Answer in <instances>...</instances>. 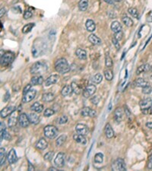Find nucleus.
I'll list each match as a JSON object with an SVG mask.
<instances>
[{
    "instance_id": "ddd939ff",
    "label": "nucleus",
    "mask_w": 152,
    "mask_h": 171,
    "mask_svg": "<svg viewBox=\"0 0 152 171\" xmlns=\"http://www.w3.org/2000/svg\"><path fill=\"white\" fill-rule=\"evenodd\" d=\"M81 115L84 117L85 116H90V117H94L97 115V113L94 110L90 109V107H85L82 108V110H81Z\"/></svg>"
},
{
    "instance_id": "5fc2aeb1",
    "label": "nucleus",
    "mask_w": 152,
    "mask_h": 171,
    "mask_svg": "<svg viewBox=\"0 0 152 171\" xmlns=\"http://www.w3.org/2000/svg\"><path fill=\"white\" fill-rule=\"evenodd\" d=\"M28 163H29L28 170H30V171L34 170V166H32V164H31V163L30 162V161H28Z\"/></svg>"
},
{
    "instance_id": "49530a36",
    "label": "nucleus",
    "mask_w": 152,
    "mask_h": 171,
    "mask_svg": "<svg viewBox=\"0 0 152 171\" xmlns=\"http://www.w3.org/2000/svg\"><path fill=\"white\" fill-rule=\"evenodd\" d=\"M68 122V117L66 116H65V115H63V116H61L60 117V119H59V124L60 125H62V124H65V123H66V122Z\"/></svg>"
},
{
    "instance_id": "6e6552de",
    "label": "nucleus",
    "mask_w": 152,
    "mask_h": 171,
    "mask_svg": "<svg viewBox=\"0 0 152 171\" xmlns=\"http://www.w3.org/2000/svg\"><path fill=\"white\" fill-rule=\"evenodd\" d=\"M37 94V91L34 89H31L29 91H27L25 94H24L22 98V103L26 104V103H29L31 100H33L35 98V96Z\"/></svg>"
},
{
    "instance_id": "9b49d317",
    "label": "nucleus",
    "mask_w": 152,
    "mask_h": 171,
    "mask_svg": "<svg viewBox=\"0 0 152 171\" xmlns=\"http://www.w3.org/2000/svg\"><path fill=\"white\" fill-rule=\"evenodd\" d=\"M16 110V107L14 106H5V108H3L2 110H1V117L2 118H6L7 116L11 115V114L14 113V111Z\"/></svg>"
},
{
    "instance_id": "393cba45",
    "label": "nucleus",
    "mask_w": 152,
    "mask_h": 171,
    "mask_svg": "<svg viewBox=\"0 0 152 171\" xmlns=\"http://www.w3.org/2000/svg\"><path fill=\"white\" fill-rule=\"evenodd\" d=\"M85 27H86L87 31L89 32H93L96 29V25H95L94 21L91 19L87 20L86 23H85Z\"/></svg>"
},
{
    "instance_id": "79ce46f5",
    "label": "nucleus",
    "mask_w": 152,
    "mask_h": 171,
    "mask_svg": "<svg viewBox=\"0 0 152 171\" xmlns=\"http://www.w3.org/2000/svg\"><path fill=\"white\" fill-rule=\"evenodd\" d=\"M105 65H106L107 68H111L113 66V60H112V59L109 56H106V57H105Z\"/></svg>"
},
{
    "instance_id": "3c124183",
    "label": "nucleus",
    "mask_w": 152,
    "mask_h": 171,
    "mask_svg": "<svg viewBox=\"0 0 152 171\" xmlns=\"http://www.w3.org/2000/svg\"><path fill=\"white\" fill-rule=\"evenodd\" d=\"M112 42H113V45L115 46V47L116 48V49H120V45H119V41H118L117 40H116V39L114 38V37H113V40H112Z\"/></svg>"
},
{
    "instance_id": "0eeeda50",
    "label": "nucleus",
    "mask_w": 152,
    "mask_h": 171,
    "mask_svg": "<svg viewBox=\"0 0 152 171\" xmlns=\"http://www.w3.org/2000/svg\"><path fill=\"white\" fill-rule=\"evenodd\" d=\"M139 106L142 111H143V110H150L152 106L151 98H147L142 100L139 102Z\"/></svg>"
},
{
    "instance_id": "dca6fc26",
    "label": "nucleus",
    "mask_w": 152,
    "mask_h": 171,
    "mask_svg": "<svg viewBox=\"0 0 152 171\" xmlns=\"http://www.w3.org/2000/svg\"><path fill=\"white\" fill-rule=\"evenodd\" d=\"M59 79H60V77L58 75H52L46 79L45 86L46 87H49L52 84H54L59 81Z\"/></svg>"
},
{
    "instance_id": "4be33fe9",
    "label": "nucleus",
    "mask_w": 152,
    "mask_h": 171,
    "mask_svg": "<svg viewBox=\"0 0 152 171\" xmlns=\"http://www.w3.org/2000/svg\"><path fill=\"white\" fill-rule=\"evenodd\" d=\"M105 135L108 139H112L114 136V131H113V128L109 123H107L105 126Z\"/></svg>"
},
{
    "instance_id": "603ef678",
    "label": "nucleus",
    "mask_w": 152,
    "mask_h": 171,
    "mask_svg": "<svg viewBox=\"0 0 152 171\" xmlns=\"http://www.w3.org/2000/svg\"><path fill=\"white\" fill-rule=\"evenodd\" d=\"M31 85H32V84H27V85L25 86V88L23 90V94H25L27 91H29L31 89Z\"/></svg>"
},
{
    "instance_id": "5701e85b",
    "label": "nucleus",
    "mask_w": 152,
    "mask_h": 171,
    "mask_svg": "<svg viewBox=\"0 0 152 171\" xmlns=\"http://www.w3.org/2000/svg\"><path fill=\"white\" fill-rule=\"evenodd\" d=\"M75 55L81 60H85L87 59V52L84 49L78 48L76 49Z\"/></svg>"
},
{
    "instance_id": "7c9ffc66",
    "label": "nucleus",
    "mask_w": 152,
    "mask_h": 171,
    "mask_svg": "<svg viewBox=\"0 0 152 171\" xmlns=\"http://www.w3.org/2000/svg\"><path fill=\"white\" fill-rule=\"evenodd\" d=\"M88 7V0H80L78 2V8L81 12H85Z\"/></svg>"
},
{
    "instance_id": "de8ad7c7",
    "label": "nucleus",
    "mask_w": 152,
    "mask_h": 171,
    "mask_svg": "<svg viewBox=\"0 0 152 171\" xmlns=\"http://www.w3.org/2000/svg\"><path fill=\"white\" fill-rule=\"evenodd\" d=\"M123 33L122 31L114 34V38H115L116 40H117L118 41H121L122 39H123Z\"/></svg>"
},
{
    "instance_id": "58836bf2",
    "label": "nucleus",
    "mask_w": 152,
    "mask_h": 171,
    "mask_svg": "<svg viewBox=\"0 0 152 171\" xmlns=\"http://www.w3.org/2000/svg\"><path fill=\"white\" fill-rule=\"evenodd\" d=\"M103 161V155L102 153H97L94 156V162L96 163H101Z\"/></svg>"
},
{
    "instance_id": "c756f323",
    "label": "nucleus",
    "mask_w": 152,
    "mask_h": 171,
    "mask_svg": "<svg viewBox=\"0 0 152 171\" xmlns=\"http://www.w3.org/2000/svg\"><path fill=\"white\" fill-rule=\"evenodd\" d=\"M54 99H55V96H54L53 94H52V93H45V94H43V96H42V100H43V101L47 102V103L52 102Z\"/></svg>"
},
{
    "instance_id": "ea45409f",
    "label": "nucleus",
    "mask_w": 152,
    "mask_h": 171,
    "mask_svg": "<svg viewBox=\"0 0 152 171\" xmlns=\"http://www.w3.org/2000/svg\"><path fill=\"white\" fill-rule=\"evenodd\" d=\"M104 76L105 78L107 81H111L113 78V72L110 69H107L104 71Z\"/></svg>"
},
{
    "instance_id": "a211bd4d",
    "label": "nucleus",
    "mask_w": 152,
    "mask_h": 171,
    "mask_svg": "<svg viewBox=\"0 0 152 171\" xmlns=\"http://www.w3.org/2000/svg\"><path fill=\"white\" fill-rule=\"evenodd\" d=\"M48 146V142L45 139H43V138H41V139H40L38 141L36 144V148L37 149H39L40 151H43V150H45Z\"/></svg>"
},
{
    "instance_id": "09e8293b",
    "label": "nucleus",
    "mask_w": 152,
    "mask_h": 171,
    "mask_svg": "<svg viewBox=\"0 0 152 171\" xmlns=\"http://www.w3.org/2000/svg\"><path fill=\"white\" fill-rule=\"evenodd\" d=\"M90 102L94 105H97L100 102V98L98 96H94L93 98H90Z\"/></svg>"
},
{
    "instance_id": "bf43d9fd",
    "label": "nucleus",
    "mask_w": 152,
    "mask_h": 171,
    "mask_svg": "<svg viewBox=\"0 0 152 171\" xmlns=\"http://www.w3.org/2000/svg\"><path fill=\"white\" fill-rule=\"evenodd\" d=\"M5 126L4 122H1V131L5 130Z\"/></svg>"
},
{
    "instance_id": "7ed1b4c3",
    "label": "nucleus",
    "mask_w": 152,
    "mask_h": 171,
    "mask_svg": "<svg viewBox=\"0 0 152 171\" xmlns=\"http://www.w3.org/2000/svg\"><path fill=\"white\" fill-rule=\"evenodd\" d=\"M58 133H59L58 128L55 126H52V125H48L43 129L44 135L47 138L50 139H54V138L57 136Z\"/></svg>"
},
{
    "instance_id": "9d476101",
    "label": "nucleus",
    "mask_w": 152,
    "mask_h": 171,
    "mask_svg": "<svg viewBox=\"0 0 152 171\" xmlns=\"http://www.w3.org/2000/svg\"><path fill=\"white\" fill-rule=\"evenodd\" d=\"M96 90H97V88L96 86L94 85V84H89L84 88V91H83V96L84 98H88L91 96H93L94 94V93L96 92Z\"/></svg>"
},
{
    "instance_id": "1a4fd4ad",
    "label": "nucleus",
    "mask_w": 152,
    "mask_h": 171,
    "mask_svg": "<svg viewBox=\"0 0 152 171\" xmlns=\"http://www.w3.org/2000/svg\"><path fill=\"white\" fill-rule=\"evenodd\" d=\"M18 123L20 126L22 128H26L30 125L31 122L29 119V116H27V114L21 113L18 116Z\"/></svg>"
},
{
    "instance_id": "39448f33",
    "label": "nucleus",
    "mask_w": 152,
    "mask_h": 171,
    "mask_svg": "<svg viewBox=\"0 0 152 171\" xmlns=\"http://www.w3.org/2000/svg\"><path fill=\"white\" fill-rule=\"evenodd\" d=\"M112 169L116 171H124L126 170L125 163L123 159L118 158L116 159L113 163H112Z\"/></svg>"
},
{
    "instance_id": "13d9d810",
    "label": "nucleus",
    "mask_w": 152,
    "mask_h": 171,
    "mask_svg": "<svg viewBox=\"0 0 152 171\" xmlns=\"http://www.w3.org/2000/svg\"><path fill=\"white\" fill-rule=\"evenodd\" d=\"M114 1H115V0H104L105 2L109 3V4H113V3H114Z\"/></svg>"
},
{
    "instance_id": "c9c22d12",
    "label": "nucleus",
    "mask_w": 152,
    "mask_h": 171,
    "mask_svg": "<svg viewBox=\"0 0 152 171\" xmlns=\"http://www.w3.org/2000/svg\"><path fill=\"white\" fill-rule=\"evenodd\" d=\"M71 86H72V91H73V93H75V94H80L81 90L80 87L78 85V84H76L75 82H72L71 84Z\"/></svg>"
},
{
    "instance_id": "bb28decb",
    "label": "nucleus",
    "mask_w": 152,
    "mask_h": 171,
    "mask_svg": "<svg viewBox=\"0 0 152 171\" xmlns=\"http://www.w3.org/2000/svg\"><path fill=\"white\" fill-rule=\"evenodd\" d=\"M88 41H90V43H92L93 45H101V40L97 36H96L94 34H91L88 36Z\"/></svg>"
},
{
    "instance_id": "b1692460",
    "label": "nucleus",
    "mask_w": 152,
    "mask_h": 171,
    "mask_svg": "<svg viewBox=\"0 0 152 171\" xmlns=\"http://www.w3.org/2000/svg\"><path fill=\"white\" fill-rule=\"evenodd\" d=\"M133 84L136 87H138V88H144L145 86L149 85L148 81L143 79V78H137V79L134 82Z\"/></svg>"
},
{
    "instance_id": "a19ab883",
    "label": "nucleus",
    "mask_w": 152,
    "mask_h": 171,
    "mask_svg": "<svg viewBox=\"0 0 152 171\" xmlns=\"http://www.w3.org/2000/svg\"><path fill=\"white\" fill-rule=\"evenodd\" d=\"M103 80V76L101 73L96 74L94 77H93V82L95 84H100Z\"/></svg>"
},
{
    "instance_id": "4c0bfd02",
    "label": "nucleus",
    "mask_w": 152,
    "mask_h": 171,
    "mask_svg": "<svg viewBox=\"0 0 152 171\" xmlns=\"http://www.w3.org/2000/svg\"><path fill=\"white\" fill-rule=\"evenodd\" d=\"M1 152H0V164L1 166L4 164L5 161V158H7L5 157V150L3 148H1Z\"/></svg>"
},
{
    "instance_id": "aec40b11",
    "label": "nucleus",
    "mask_w": 152,
    "mask_h": 171,
    "mask_svg": "<svg viewBox=\"0 0 152 171\" xmlns=\"http://www.w3.org/2000/svg\"><path fill=\"white\" fill-rule=\"evenodd\" d=\"M29 119L31 123L34 125H37L40 122V116L37 114V113H31L29 114Z\"/></svg>"
},
{
    "instance_id": "4d7b16f0",
    "label": "nucleus",
    "mask_w": 152,
    "mask_h": 171,
    "mask_svg": "<svg viewBox=\"0 0 152 171\" xmlns=\"http://www.w3.org/2000/svg\"><path fill=\"white\" fill-rule=\"evenodd\" d=\"M5 13V8H1V13H0V16L2 17Z\"/></svg>"
},
{
    "instance_id": "8fccbe9b",
    "label": "nucleus",
    "mask_w": 152,
    "mask_h": 171,
    "mask_svg": "<svg viewBox=\"0 0 152 171\" xmlns=\"http://www.w3.org/2000/svg\"><path fill=\"white\" fill-rule=\"evenodd\" d=\"M32 15H33V14H32V12H31V11L27 10V11H25L23 16H24V19H31V17H32Z\"/></svg>"
},
{
    "instance_id": "c03bdc74",
    "label": "nucleus",
    "mask_w": 152,
    "mask_h": 171,
    "mask_svg": "<svg viewBox=\"0 0 152 171\" xmlns=\"http://www.w3.org/2000/svg\"><path fill=\"white\" fill-rule=\"evenodd\" d=\"M53 155H54L53 151H49V152H47L45 155H44V157H43V158H44L45 161H51L52 158L53 157Z\"/></svg>"
},
{
    "instance_id": "4468645a",
    "label": "nucleus",
    "mask_w": 152,
    "mask_h": 171,
    "mask_svg": "<svg viewBox=\"0 0 152 171\" xmlns=\"http://www.w3.org/2000/svg\"><path fill=\"white\" fill-rule=\"evenodd\" d=\"M17 159H18V157H17L16 151L14 148H12L8 151V155H7V160H8V163L10 164H12L16 162Z\"/></svg>"
},
{
    "instance_id": "e2e57ef3",
    "label": "nucleus",
    "mask_w": 152,
    "mask_h": 171,
    "mask_svg": "<svg viewBox=\"0 0 152 171\" xmlns=\"http://www.w3.org/2000/svg\"><path fill=\"white\" fill-rule=\"evenodd\" d=\"M150 114H151V115H152V108H151V110H150Z\"/></svg>"
},
{
    "instance_id": "e433bc0d",
    "label": "nucleus",
    "mask_w": 152,
    "mask_h": 171,
    "mask_svg": "<svg viewBox=\"0 0 152 171\" xmlns=\"http://www.w3.org/2000/svg\"><path fill=\"white\" fill-rule=\"evenodd\" d=\"M128 12L131 14V16H132L135 19H138L139 18V14H138V10L135 8H129L128 9Z\"/></svg>"
},
{
    "instance_id": "37998d69",
    "label": "nucleus",
    "mask_w": 152,
    "mask_h": 171,
    "mask_svg": "<svg viewBox=\"0 0 152 171\" xmlns=\"http://www.w3.org/2000/svg\"><path fill=\"white\" fill-rule=\"evenodd\" d=\"M55 113V111H54L53 109H50V108H47L44 110V113H43V115L44 116H47V117H49V116H53V114Z\"/></svg>"
},
{
    "instance_id": "6ab92c4d",
    "label": "nucleus",
    "mask_w": 152,
    "mask_h": 171,
    "mask_svg": "<svg viewBox=\"0 0 152 171\" xmlns=\"http://www.w3.org/2000/svg\"><path fill=\"white\" fill-rule=\"evenodd\" d=\"M44 82L43 78L40 76H34V77L31 78V84L32 85H38V84H42Z\"/></svg>"
},
{
    "instance_id": "69168bd1",
    "label": "nucleus",
    "mask_w": 152,
    "mask_h": 171,
    "mask_svg": "<svg viewBox=\"0 0 152 171\" xmlns=\"http://www.w3.org/2000/svg\"><path fill=\"white\" fill-rule=\"evenodd\" d=\"M150 78H151V79L152 80V75H151V76H150Z\"/></svg>"
},
{
    "instance_id": "052dcab7",
    "label": "nucleus",
    "mask_w": 152,
    "mask_h": 171,
    "mask_svg": "<svg viewBox=\"0 0 152 171\" xmlns=\"http://www.w3.org/2000/svg\"><path fill=\"white\" fill-rule=\"evenodd\" d=\"M7 97H10V94H8V93H6V95L5 96V98L4 100H3L5 102L7 101V100H8V98H7Z\"/></svg>"
},
{
    "instance_id": "a18cd8bd",
    "label": "nucleus",
    "mask_w": 152,
    "mask_h": 171,
    "mask_svg": "<svg viewBox=\"0 0 152 171\" xmlns=\"http://www.w3.org/2000/svg\"><path fill=\"white\" fill-rule=\"evenodd\" d=\"M152 92V88L150 85H147L142 88V93L144 94H149Z\"/></svg>"
},
{
    "instance_id": "c85d7f7f",
    "label": "nucleus",
    "mask_w": 152,
    "mask_h": 171,
    "mask_svg": "<svg viewBox=\"0 0 152 171\" xmlns=\"http://www.w3.org/2000/svg\"><path fill=\"white\" fill-rule=\"evenodd\" d=\"M73 92L72 88V86L71 85H66L64 86L63 88L61 91V94L63 97H68L72 94V93Z\"/></svg>"
},
{
    "instance_id": "2eb2a0df",
    "label": "nucleus",
    "mask_w": 152,
    "mask_h": 171,
    "mask_svg": "<svg viewBox=\"0 0 152 171\" xmlns=\"http://www.w3.org/2000/svg\"><path fill=\"white\" fill-rule=\"evenodd\" d=\"M124 116H125V113H124V110L122 108H117L114 111V119H115L116 122H121L123 119Z\"/></svg>"
},
{
    "instance_id": "a878e982",
    "label": "nucleus",
    "mask_w": 152,
    "mask_h": 171,
    "mask_svg": "<svg viewBox=\"0 0 152 171\" xmlns=\"http://www.w3.org/2000/svg\"><path fill=\"white\" fill-rule=\"evenodd\" d=\"M31 110L35 113H41L43 110V106L42 104H40L39 102H35L34 104H32L31 106Z\"/></svg>"
},
{
    "instance_id": "f8f14e48",
    "label": "nucleus",
    "mask_w": 152,
    "mask_h": 171,
    "mask_svg": "<svg viewBox=\"0 0 152 171\" xmlns=\"http://www.w3.org/2000/svg\"><path fill=\"white\" fill-rule=\"evenodd\" d=\"M75 131H76V133H78V134L82 135H84V136L87 135L89 133L88 127L86 125L81 124V123L76 125Z\"/></svg>"
},
{
    "instance_id": "0e129e2a",
    "label": "nucleus",
    "mask_w": 152,
    "mask_h": 171,
    "mask_svg": "<svg viewBox=\"0 0 152 171\" xmlns=\"http://www.w3.org/2000/svg\"><path fill=\"white\" fill-rule=\"evenodd\" d=\"M116 2H122L123 0H115Z\"/></svg>"
},
{
    "instance_id": "680f3d73",
    "label": "nucleus",
    "mask_w": 152,
    "mask_h": 171,
    "mask_svg": "<svg viewBox=\"0 0 152 171\" xmlns=\"http://www.w3.org/2000/svg\"><path fill=\"white\" fill-rule=\"evenodd\" d=\"M48 170L49 171H51V170L55 171V170H57V169H56V168H55V167H50V168H49V169H48Z\"/></svg>"
},
{
    "instance_id": "473e14b6",
    "label": "nucleus",
    "mask_w": 152,
    "mask_h": 171,
    "mask_svg": "<svg viewBox=\"0 0 152 171\" xmlns=\"http://www.w3.org/2000/svg\"><path fill=\"white\" fill-rule=\"evenodd\" d=\"M122 21H123V24L125 26L131 27L133 25V21H132V19L131 18H129V17L126 16V15H125V16L122 18Z\"/></svg>"
},
{
    "instance_id": "20e7f679",
    "label": "nucleus",
    "mask_w": 152,
    "mask_h": 171,
    "mask_svg": "<svg viewBox=\"0 0 152 171\" xmlns=\"http://www.w3.org/2000/svg\"><path fill=\"white\" fill-rule=\"evenodd\" d=\"M14 59V54L12 52H6L4 55L1 56V65L7 66L10 65Z\"/></svg>"
},
{
    "instance_id": "f704fd0d",
    "label": "nucleus",
    "mask_w": 152,
    "mask_h": 171,
    "mask_svg": "<svg viewBox=\"0 0 152 171\" xmlns=\"http://www.w3.org/2000/svg\"><path fill=\"white\" fill-rule=\"evenodd\" d=\"M34 26H35L34 23H29V24H27V25H25L24 27L22 28V33L23 34H27V33H29L31 30H32V28H33Z\"/></svg>"
},
{
    "instance_id": "cd10ccee",
    "label": "nucleus",
    "mask_w": 152,
    "mask_h": 171,
    "mask_svg": "<svg viewBox=\"0 0 152 171\" xmlns=\"http://www.w3.org/2000/svg\"><path fill=\"white\" fill-rule=\"evenodd\" d=\"M110 27H111V30L113 31V32L114 33V34L122 31V25L119 22V21H113L112 24H111Z\"/></svg>"
},
{
    "instance_id": "6e6d98bb",
    "label": "nucleus",
    "mask_w": 152,
    "mask_h": 171,
    "mask_svg": "<svg viewBox=\"0 0 152 171\" xmlns=\"http://www.w3.org/2000/svg\"><path fill=\"white\" fill-rule=\"evenodd\" d=\"M146 127L150 129H152V122H148L146 123Z\"/></svg>"
},
{
    "instance_id": "f03ea898",
    "label": "nucleus",
    "mask_w": 152,
    "mask_h": 171,
    "mask_svg": "<svg viewBox=\"0 0 152 171\" xmlns=\"http://www.w3.org/2000/svg\"><path fill=\"white\" fill-rule=\"evenodd\" d=\"M47 70V64L43 61H39L35 62L32 65L31 67V74H33L34 76H37V75H40L43 74V72H45Z\"/></svg>"
},
{
    "instance_id": "864d4df0",
    "label": "nucleus",
    "mask_w": 152,
    "mask_h": 171,
    "mask_svg": "<svg viewBox=\"0 0 152 171\" xmlns=\"http://www.w3.org/2000/svg\"><path fill=\"white\" fill-rule=\"evenodd\" d=\"M148 167L149 169H152V154L151 155L150 157H149V161H148Z\"/></svg>"
},
{
    "instance_id": "412c9836",
    "label": "nucleus",
    "mask_w": 152,
    "mask_h": 171,
    "mask_svg": "<svg viewBox=\"0 0 152 171\" xmlns=\"http://www.w3.org/2000/svg\"><path fill=\"white\" fill-rule=\"evenodd\" d=\"M73 139L77 143H79L81 145H85L87 143V140L85 139L84 135H82L80 134H75L73 135Z\"/></svg>"
},
{
    "instance_id": "f257e3e1",
    "label": "nucleus",
    "mask_w": 152,
    "mask_h": 171,
    "mask_svg": "<svg viewBox=\"0 0 152 171\" xmlns=\"http://www.w3.org/2000/svg\"><path fill=\"white\" fill-rule=\"evenodd\" d=\"M55 69L57 72L61 74H66L70 71V66L66 59L60 58L55 62Z\"/></svg>"
},
{
    "instance_id": "72a5a7b5",
    "label": "nucleus",
    "mask_w": 152,
    "mask_h": 171,
    "mask_svg": "<svg viewBox=\"0 0 152 171\" xmlns=\"http://www.w3.org/2000/svg\"><path fill=\"white\" fill-rule=\"evenodd\" d=\"M66 139H67V136H66V135H60V136L57 139V140L55 141L56 146L58 147L62 146L64 143H65V141H66Z\"/></svg>"
},
{
    "instance_id": "423d86ee",
    "label": "nucleus",
    "mask_w": 152,
    "mask_h": 171,
    "mask_svg": "<svg viewBox=\"0 0 152 171\" xmlns=\"http://www.w3.org/2000/svg\"><path fill=\"white\" fill-rule=\"evenodd\" d=\"M65 160H66V155L63 152H60L54 159V163L56 167L62 168L65 165Z\"/></svg>"
},
{
    "instance_id": "2f4dec72",
    "label": "nucleus",
    "mask_w": 152,
    "mask_h": 171,
    "mask_svg": "<svg viewBox=\"0 0 152 171\" xmlns=\"http://www.w3.org/2000/svg\"><path fill=\"white\" fill-rule=\"evenodd\" d=\"M149 69H150V65H148V64H144V65H140L139 67L138 68L137 71H136V74L137 75H140L141 73L148 71Z\"/></svg>"
},
{
    "instance_id": "f3484780",
    "label": "nucleus",
    "mask_w": 152,
    "mask_h": 171,
    "mask_svg": "<svg viewBox=\"0 0 152 171\" xmlns=\"http://www.w3.org/2000/svg\"><path fill=\"white\" fill-rule=\"evenodd\" d=\"M18 122V117L17 116L16 113H15V111L14 113L10 115V117L8 119V127L10 128H12V127L15 126L17 124V122Z\"/></svg>"
}]
</instances>
